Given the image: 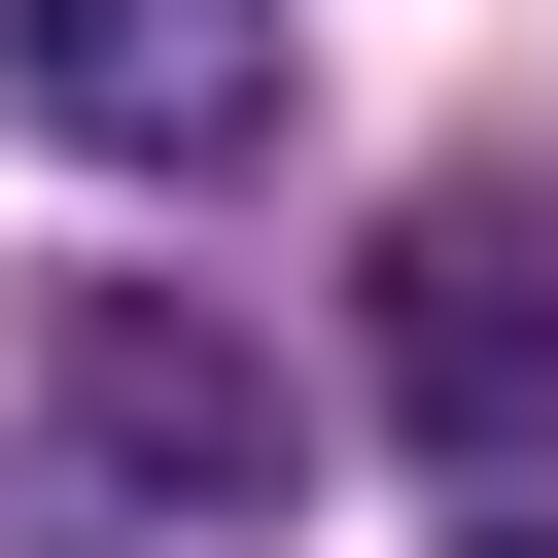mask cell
Wrapping results in <instances>:
<instances>
[{"label":"cell","mask_w":558,"mask_h":558,"mask_svg":"<svg viewBox=\"0 0 558 558\" xmlns=\"http://www.w3.org/2000/svg\"><path fill=\"white\" fill-rule=\"evenodd\" d=\"M35 418H70L105 523H244V488H279V349H209L174 279H105V314L35 349Z\"/></svg>","instance_id":"cell-1"},{"label":"cell","mask_w":558,"mask_h":558,"mask_svg":"<svg viewBox=\"0 0 558 558\" xmlns=\"http://www.w3.org/2000/svg\"><path fill=\"white\" fill-rule=\"evenodd\" d=\"M0 105L105 140V174H209V140L279 105V0H0Z\"/></svg>","instance_id":"cell-2"},{"label":"cell","mask_w":558,"mask_h":558,"mask_svg":"<svg viewBox=\"0 0 558 558\" xmlns=\"http://www.w3.org/2000/svg\"><path fill=\"white\" fill-rule=\"evenodd\" d=\"M418 314H384V384L453 418V453H523V244H384Z\"/></svg>","instance_id":"cell-3"},{"label":"cell","mask_w":558,"mask_h":558,"mask_svg":"<svg viewBox=\"0 0 558 558\" xmlns=\"http://www.w3.org/2000/svg\"><path fill=\"white\" fill-rule=\"evenodd\" d=\"M488 558H558V523H488Z\"/></svg>","instance_id":"cell-4"}]
</instances>
